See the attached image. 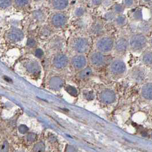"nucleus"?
Returning <instances> with one entry per match:
<instances>
[{
  "mask_svg": "<svg viewBox=\"0 0 152 152\" xmlns=\"http://www.w3.org/2000/svg\"><path fill=\"white\" fill-rule=\"evenodd\" d=\"M92 75V70L90 68L84 69L79 74V77L81 79L88 78Z\"/></svg>",
  "mask_w": 152,
  "mask_h": 152,
  "instance_id": "nucleus-18",
  "label": "nucleus"
},
{
  "mask_svg": "<svg viewBox=\"0 0 152 152\" xmlns=\"http://www.w3.org/2000/svg\"><path fill=\"white\" fill-rule=\"evenodd\" d=\"M36 41L34 39H33V38L28 39V42H27V45L29 47L33 48L36 45Z\"/></svg>",
  "mask_w": 152,
  "mask_h": 152,
  "instance_id": "nucleus-31",
  "label": "nucleus"
},
{
  "mask_svg": "<svg viewBox=\"0 0 152 152\" xmlns=\"http://www.w3.org/2000/svg\"><path fill=\"white\" fill-rule=\"evenodd\" d=\"M133 18L137 21H141L142 20V12L141 9H136L133 13Z\"/></svg>",
  "mask_w": 152,
  "mask_h": 152,
  "instance_id": "nucleus-19",
  "label": "nucleus"
},
{
  "mask_svg": "<svg viewBox=\"0 0 152 152\" xmlns=\"http://www.w3.org/2000/svg\"><path fill=\"white\" fill-rule=\"evenodd\" d=\"M129 46V43L127 39L125 38H119L115 42V49L117 52L122 53L125 52Z\"/></svg>",
  "mask_w": 152,
  "mask_h": 152,
  "instance_id": "nucleus-11",
  "label": "nucleus"
},
{
  "mask_svg": "<svg viewBox=\"0 0 152 152\" xmlns=\"http://www.w3.org/2000/svg\"><path fill=\"white\" fill-rule=\"evenodd\" d=\"M142 61L146 65H152V52L148 51L145 52L142 56Z\"/></svg>",
  "mask_w": 152,
  "mask_h": 152,
  "instance_id": "nucleus-16",
  "label": "nucleus"
},
{
  "mask_svg": "<svg viewBox=\"0 0 152 152\" xmlns=\"http://www.w3.org/2000/svg\"><path fill=\"white\" fill-rule=\"evenodd\" d=\"M8 37L12 42H18L23 38V34L18 29H13L8 33Z\"/></svg>",
  "mask_w": 152,
  "mask_h": 152,
  "instance_id": "nucleus-7",
  "label": "nucleus"
},
{
  "mask_svg": "<svg viewBox=\"0 0 152 152\" xmlns=\"http://www.w3.org/2000/svg\"><path fill=\"white\" fill-rule=\"evenodd\" d=\"M68 5V1L66 0H56L53 1V5L57 9H63Z\"/></svg>",
  "mask_w": 152,
  "mask_h": 152,
  "instance_id": "nucleus-17",
  "label": "nucleus"
},
{
  "mask_svg": "<svg viewBox=\"0 0 152 152\" xmlns=\"http://www.w3.org/2000/svg\"><path fill=\"white\" fill-rule=\"evenodd\" d=\"M151 45H152V39H151Z\"/></svg>",
  "mask_w": 152,
  "mask_h": 152,
  "instance_id": "nucleus-39",
  "label": "nucleus"
},
{
  "mask_svg": "<svg viewBox=\"0 0 152 152\" xmlns=\"http://www.w3.org/2000/svg\"><path fill=\"white\" fill-rule=\"evenodd\" d=\"M126 21V18L125 16L124 15H119L117 18H116V23L119 25H124Z\"/></svg>",
  "mask_w": 152,
  "mask_h": 152,
  "instance_id": "nucleus-23",
  "label": "nucleus"
},
{
  "mask_svg": "<svg viewBox=\"0 0 152 152\" xmlns=\"http://www.w3.org/2000/svg\"><path fill=\"white\" fill-rule=\"evenodd\" d=\"M68 63V57L62 54L56 55L53 60L54 66L57 68L61 69L65 68Z\"/></svg>",
  "mask_w": 152,
  "mask_h": 152,
  "instance_id": "nucleus-6",
  "label": "nucleus"
},
{
  "mask_svg": "<svg viewBox=\"0 0 152 152\" xmlns=\"http://www.w3.org/2000/svg\"><path fill=\"white\" fill-rule=\"evenodd\" d=\"M110 70L114 75H121L126 70L125 64L121 60H115L111 64Z\"/></svg>",
  "mask_w": 152,
  "mask_h": 152,
  "instance_id": "nucleus-4",
  "label": "nucleus"
},
{
  "mask_svg": "<svg viewBox=\"0 0 152 152\" xmlns=\"http://www.w3.org/2000/svg\"><path fill=\"white\" fill-rule=\"evenodd\" d=\"M28 128L25 125H21L18 127V130L21 134H25L28 131Z\"/></svg>",
  "mask_w": 152,
  "mask_h": 152,
  "instance_id": "nucleus-27",
  "label": "nucleus"
},
{
  "mask_svg": "<svg viewBox=\"0 0 152 152\" xmlns=\"http://www.w3.org/2000/svg\"><path fill=\"white\" fill-rule=\"evenodd\" d=\"M114 45L113 40L110 37H103L100 39L97 44L99 50L102 52L107 53L112 50Z\"/></svg>",
  "mask_w": 152,
  "mask_h": 152,
  "instance_id": "nucleus-2",
  "label": "nucleus"
},
{
  "mask_svg": "<svg viewBox=\"0 0 152 152\" xmlns=\"http://www.w3.org/2000/svg\"><path fill=\"white\" fill-rule=\"evenodd\" d=\"M26 69L29 72L32 74H37L39 72V66L36 61H31L26 65Z\"/></svg>",
  "mask_w": 152,
  "mask_h": 152,
  "instance_id": "nucleus-15",
  "label": "nucleus"
},
{
  "mask_svg": "<svg viewBox=\"0 0 152 152\" xmlns=\"http://www.w3.org/2000/svg\"><path fill=\"white\" fill-rule=\"evenodd\" d=\"M64 81L62 79L59 77H54L49 81V85L54 90H59L63 86Z\"/></svg>",
  "mask_w": 152,
  "mask_h": 152,
  "instance_id": "nucleus-13",
  "label": "nucleus"
},
{
  "mask_svg": "<svg viewBox=\"0 0 152 152\" xmlns=\"http://www.w3.org/2000/svg\"><path fill=\"white\" fill-rule=\"evenodd\" d=\"M85 12V10L83 8H80L77 9L76 11V15L77 16H81L83 15Z\"/></svg>",
  "mask_w": 152,
  "mask_h": 152,
  "instance_id": "nucleus-32",
  "label": "nucleus"
},
{
  "mask_svg": "<svg viewBox=\"0 0 152 152\" xmlns=\"http://www.w3.org/2000/svg\"><path fill=\"white\" fill-rule=\"evenodd\" d=\"M134 3L133 1H131V0H126V1H124V4L125 6L126 7H131L133 5Z\"/></svg>",
  "mask_w": 152,
  "mask_h": 152,
  "instance_id": "nucleus-35",
  "label": "nucleus"
},
{
  "mask_svg": "<svg viewBox=\"0 0 152 152\" xmlns=\"http://www.w3.org/2000/svg\"><path fill=\"white\" fill-rule=\"evenodd\" d=\"M114 11L117 13H121L124 11V7L120 4H117L114 6Z\"/></svg>",
  "mask_w": 152,
  "mask_h": 152,
  "instance_id": "nucleus-28",
  "label": "nucleus"
},
{
  "mask_svg": "<svg viewBox=\"0 0 152 152\" xmlns=\"http://www.w3.org/2000/svg\"><path fill=\"white\" fill-rule=\"evenodd\" d=\"M9 151V144L7 141H4L1 145L0 152H8Z\"/></svg>",
  "mask_w": 152,
  "mask_h": 152,
  "instance_id": "nucleus-25",
  "label": "nucleus"
},
{
  "mask_svg": "<svg viewBox=\"0 0 152 152\" xmlns=\"http://www.w3.org/2000/svg\"><path fill=\"white\" fill-rule=\"evenodd\" d=\"M105 61V57L100 53H94L91 55V64L96 66L102 65Z\"/></svg>",
  "mask_w": 152,
  "mask_h": 152,
  "instance_id": "nucleus-12",
  "label": "nucleus"
},
{
  "mask_svg": "<svg viewBox=\"0 0 152 152\" xmlns=\"http://www.w3.org/2000/svg\"><path fill=\"white\" fill-rule=\"evenodd\" d=\"M34 16L36 17V18L37 19H39V20H41L42 18V14L39 12H36V13L34 14Z\"/></svg>",
  "mask_w": 152,
  "mask_h": 152,
  "instance_id": "nucleus-37",
  "label": "nucleus"
},
{
  "mask_svg": "<svg viewBox=\"0 0 152 152\" xmlns=\"http://www.w3.org/2000/svg\"><path fill=\"white\" fill-rule=\"evenodd\" d=\"M45 149V146L44 144L42 142H39L34 146L33 152H44Z\"/></svg>",
  "mask_w": 152,
  "mask_h": 152,
  "instance_id": "nucleus-20",
  "label": "nucleus"
},
{
  "mask_svg": "<svg viewBox=\"0 0 152 152\" xmlns=\"http://www.w3.org/2000/svg\"><path fill=\"white\" fill-rule=\"evenodd\" d=\"M65 90H66V91L69 94L72 95V96H76L77 95L78 92H77V89L74 86L68 85L66 87Z\"/></svg>",
  "mask_w": 152,
  "mask_h": 152,
  "instance_id": "nucleus-22",
  "label": "nucleus"
},
{
  "mask_svg": "<svg viewBox=\"0 0 152 152\" xmlns=\"http://www.w3.org/2000/svg\"><path fill=\"white\" fill-rule=\"evenodd\" d=\"M35 54L38 58H41L44 55V52L41 49H38L36 50V51L35 52Z\"/></svg>",
  "mask_w": 152,
  "mask_h": 152,
  "instance_id": "nucleus-33",
  "label": "nucleus"
},
{
  "mask_svg": "<svg viewBox=\"0 0 152 152\" xmlns=\"http://www.w3.org/2000/svg\"><path fill=\"white\" fill-rule=\"evenodd\" d=\"M84 97L87 100L91 101L94 99V94L91 91H86L84 93Z\"/></svg>",
  "mask_w": 152,
  "mask_h": 152,
  "instance_id": "nucleus-24",
  "label": "nucleus"
},
{
  "mask_svg": "<svg viewBox=\"0 0 152 152\" xmlns=\"http://www.w3.org/2000/svg\"><path fill=\"white\" fill-rule=\"evenodd\" d=\"M72 63L75 68L80 69L83 68L86 65V60L84 56H77L72 58Z\"/></svg>",
  "mask_w": 152,
  "mask_h": 152,
  "instance_id": "nucleus-8",
  "label": "nucleus"
},
{
  "mask_svg": "<svg viewBox=\"0 0 152 152\" xmlns=\"http://www.w3.org/2000/svg\"><path fill=\"white\" fill-rule=\"evenodd\" d=\"M93 3L94 5H99V4H100L101 3V1H93Z\"/></svg>",
  "mask_w": 152,
  "mask_h": 152,
  "instance_id": "nucleus-38",
  "label": "nucleus"
},
{
  "mask_svg": "<svg viewBox=\"0 0 152 152\" xmlns=\"http://www.w3.org/2000/svg\"><path fill=\"white\" fill-rule=\"evenodd\" d=\"M66 22V18L65 15L62 13H57L52 18V23L56 27H61L65 25Z\"/></svg>",
  "mask_w": 152,
  "mask_h": 152,
  "instance_id": "nucleus-9",
  "label": "nucleus"
},
{
  "mask_svg": "<svg viewBox=\"0 0 152 152\" xmlns=\"http://www.w3.org/2000/svg\"><path fill=\"white\" fill-rule=\"evenodd\" d=\"M140 29L142 34L144 33H148L151 29V26L148 23H142L140 25Z\"/></svg>",
  "mask_w": 152,
  "mask_h": 152,
  "instance_id": "nucleus-21",
  "label": "nucleus"
},
{
  "mask_svg": "<svg viewBox=\"0 0 152 152\" xmlns=\"http://www.w3.org/2000/svg\"><path fill=\"white\" fill-rule=\"evenodd\" d=\"M100 99L105 104H112L115 100V94L112 90L106 89L101 93Z\"/></svg>",
  "mask_w": 152,
  "mask_h": 152,
  "instance_id": "nucleus-5",
  "label": "nucleus"
},
{
  "mask_svg": "<svg viewBox=\"0 0 152 152\" xmlns=\"http://www.w3.org/2000/svg\"><path fill=\"white\" fill-rule=\"evenodd\" d=\"M73 48L80 53H86L89 48L88 41L85 38H77L73 42Z\"/></svg>",
  "mask_w": 152,
  "mask_h": 152,
  "instance_id": "nucleus-3",
  "label": "nucleus"
},
{
  "mask_svg": "<svg viewBox=\"0 0 152 152\" xmlns=\"http://www.w3.org/2000/svg\"><path fill=\"white\" fill-rule=\"evenodd\" d=\"M11 4V1L8 0H1L0 1V6L2 8H7L10 6Z\"/></svg>",
  "mask_w": 152,
  "mask_h": 152,
  "instance_id": "nucleus-26",
  "label": "nucleus"
},
{
  "mask_svg": "<svg viewBox=\"0 0 152 152\" xmlns=\"http://www.w3.org/2000/svg\"><path fill=\"white\" fill-rule=\"evenodd\" d=\"M15 4L19 7H23L28 4V1L26 0H17L15 1Z\"/></svg>",
  "mask_w": 152,
  "mask_h": 152,
  "instance_id": "nucleus-29",
  "label": "nucleus"
},
{
  "mask_svg": "<svg viewBox=\"0 0 152 152\" xmlns=\"http://www.w3.org/2000/svg\"><path fill=\"white\" fill-rule=\"evenodd\" d=\"M148 43L147 38L142 33H137L133 35L130 39L129 45L134 51L143 50Z\"/></svg>",
  "mask_w": 152,
  "mask_h": 152,
  "instance_id": "nucleus-1",
  "label": "nucleus"
},
{
  "mask_svg": "<svg viewBox=\"0 0 152 152\" xmlns=\"http://www.w3.org/2000/svg\"><path fill=\"white\" fill-rule=\"evenodd\" d=\"M133 78L138 83H141L144 80L145 72L142 68H137L132 72Z\"/></svg>",
  "mask_w": 152,
  "mask_h": 152,
  "instance_id": "nucleus-14",
  "label": "nucleus"
},
{
  "mask_svg": "<svg viewBox=\"0 0 152 152\" xmlns=\"http://www.w3.org/2000/svg\"><path fill=\"white\" fill-rule=\"evenodd\" d=\"M66 152H77V149L74 146L69 145L66 149Z\"/></svg>",
  "mask_w": 152,
  "mask_h": 152,
  "instance_id": "nucleus-34",
  "label": "nucleus"
},
{
  "mask_svg": "<svg viewBox=\"0 0 152 152\" xmlns=\"http://www.w3.org/2000/svg\"><path fill=\"white\" fill-rule=\"evenodd\" d=\"M141 94L146 100H152V83H149L143 85L141 89Z\"/></svg>",
  "mask_w": 152,
  "mask_h": 152,
  "instance_id": "nucleus-10",
  "label": "nucleus"
},
{
  "mask_svg": "<svg viewBox=\"0 0 152 152\" xmlns=\"http://www.w3.org/2000/svg\"><path fill=\"white\" fill-rule=\"evenodd\" d=\"M36 138H37V135L34 133H29L27 136V140L31 142L34 141L36 140Z\"/></svg>",
  "mask_w": 152,
  "mask_h": 152,
  "instance_id": "nucleus-30",
  "label": "nucleus"
},
{
  "mask_svg": "<svg viewBox=\"0 0 152 152\" xmlns=\"http://www.w3.org/2000/svg\"><path fill=\"white\" fill-rule=\"evenodd\" d=\"M114 17V14L112 13H108L105 15V17H106L107 20H111L113 19Z\"/></svg>",
  "mask_w": 152,
  "mask_h": 152,
  "instance_id": "nucleus-36",
  "label": "nucleus"
}]
</instances>
